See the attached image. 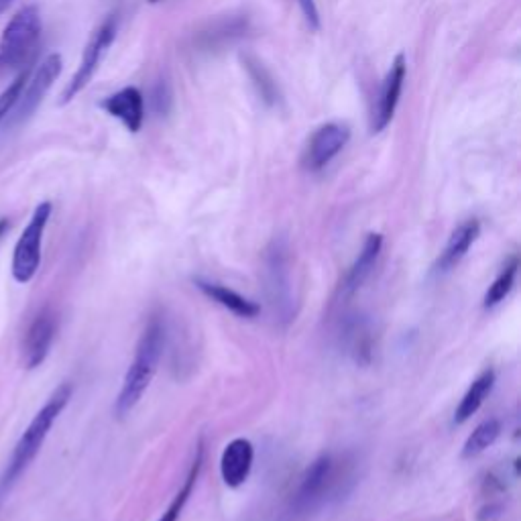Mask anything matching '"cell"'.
Here are the masks:
<instances>
[{
  "label": "cell",
  "instance_id": "obj_14",
  "mask_svg": "<svg viewBox=\"0 0 521 521\" xmlns=\"http://www.w3.org/2000/svg\"><path fill=\"white\" fill-rule=\"evenodd\" d=\"M381 249H383V235H379V233L367 235L357 261L351 265L349 273H346V277H344V281L340 285V294L344 298L357 294L359 289L365 285V281L371 277V273H373V269L377 265Z\"/></svg>",
  "mask_w": 521,
  "mask_h": 521
},
{
  "label": "cell",
  "instance_id": "obj_12",
  "mask_svg": "<svg viewBox=\"0 0 521 521\" xmlns=\"http://www.w3.org/2000/svg\"><path fill=\"white\" fill-rule=\"evenodd\" d=\"M255 460V448L247 438H235L228 442L220 458V475L226 487L239 489L247 483Z\"/></svg>",
  "mask_w": 521,
  "mask_h": 521
},
{
  "label": "cell",
  "instance_id": "obj_19",
  "mask_svg": "<svg viewBox=\"0 0 521 521\" xmlns=\"http://www.w3.org/2000/svg\"><path fill=\"white\" fill-rule=\"evenodd\" d=\"M517 271H519V259L513 255L503 265V269L499 271L495 281L489 285L487 294H485V300H483V308L485 310H493L495 306H499L511 294V289H513L515 279H517Z\"/></svg>",
  "mask_w": 521,
  "mask_h": 521
},
{
  "label": "cell",
  "instance_id": "obj_5",
  "mask_svg": "<svg viewBox=\"0 0 521 521\" xmlns=\"http://www.w3.org/2000/svg\"><path fill=\"white\" fill-rule=\"evenodd\" d=\"M53 206L51 202H41L29 224L25 226V230L21 233L17 245H15V253H13V277L19 283H29L41 263V241H43V233L45 226L51 218Z\"/></svg>",
  "mask_w": 521,
  "mask_h": 521
},
{
  "label": "cell",
  "instance_id": "obj_17",
  "mask_svg": "<svg viewBox=\"0 0 521 521\" xmlns=\"http://www.w3.org/2000/svg\"><path fill=\"white\" fill-rule=\"evenodd\" d=\"M495 385V371L493 369H485L469 387V391L465 393V397L460 399L458 408L454 412V422L456 424H465L469 422L479 410L481 405L485 403V399L489 397V393L493 391Z\"/></svg>",
  "mask_w": 521,
  "mask_h": 521
},
{
  "label": "cell",
  "instance_id": "obj_29",
  "mask_svg": "<svg viewBox=\"0 0 521 521\" xmlns=\"http://www.w3.org/2000/svg\"><path fill=\"white\" fill-rule=\"evenodd\" d=\"M7 228H9V220H7V218H0V237L5 235Z\"/></svg>",
  "mask_w": 521,
  "mask_h": 521
},
{
  "label": "cell",
  "instance_id": "obj_6",
  "mask_svg": "<svg viewBox=\"0 0 521 521\" xmlns=\"http://www.w3.org/2000/svg\"><path fill=\"white\" fill-rule=\"evenodd\" d=\"M114 37H117V15H110L108 19H104V23L92 33L84 53H82V60L80 66L76 70V74L72 76V80L68 82L60 104H68L72 102L94 78V74L98 72L106 51L110 49Z\"/></svg>",
  "mask_w": 521,
  "mask_h": 521
},
{
  "label": "cell",
  "instance_id": "obj_15",
  "mask_svg": "<svg viewBox=\"0 0 521 521\" xmlns=\"http://www.w3.org/2000/svg\"><path fill=\"white\" fill-rule=\"evenodd\" d=\"M196 287L200 289V292L210 298L212 302H216L218 306L226 308L228 312H233L235 316L239 318H247V320H253L261 314V306L245 296H241L239 292H235V289H230L222 283H216V281H206V279H194Z\"/></svg>",
  "mask_w": 521,
  "mask_h": 521
},
{
  "label": "cell",
  "instance_id": "obj_30",
  "mask_svg": "<svg viewBox=\"0 0 521 521\" xmlns=\"http://www.w3.org/2000/svg\"><path fill=\"white\" fill-rule=\"evenodd\" d=\"M149 3H151V5H157V3H161V0H149Z\"/></svg>",
  "mask_w": 521,
  "mask_h": 521
},
{
  "label": "cell",
  "instance_id": "obj_21",
  "mask_svg": "<svg viewBox=\"0 0 521 521\" xmlns=\"http://www.w3.org/2000/svg\"><path fill=\"white\" fill-rule=\"evenodd\" d=\"M247 31V19H228V21H220L216 23L210 31L202 33L200 43L204 49L210 47H218L224 43H230L233 39L241 37Z\"/></svg>",
  "mask_w": 521,
  "mask_h": 521
},
{
  "label": "cell",
  "instance_id": "obj_9",
  "mask_svg": "<svg viewBox=\"0 0 521 521\" xmlns=\"http://www.w3.org/2000/svg\"><path fill=\"white\" fill-rule=\"evenodd\" d=\"M351 141L349 127L328 123L314 131V135L308 141L306 155H304V167L308 171H320L324 169L346 145Z\"/></svg>",
  "mask_w": 521,
  "mask_h": 521
},
{
  "label": "cell",
  "instance_id": "obj_16",
  "mask_svg": "<svg viewBox=\"0 0 521 521\" xmlns=\"http://www.w3.org/2000/svg\"><path fill=\"white\" fill-rule=\"evenodd\" d=\"M342 340L349 353L359 365H369L373 359V330L363 316H349L342 328Z\"/></svg>",
  "mask_w": 521,
  "mask_h": 521
},
{
  "label": "cell",
  "instance_id": "obj_20",
  "mask_svg": "<svg viewBox=\"0 0 521 521\" xmlns=\"http://www.w3.org/2000/svg\"><path fill=\"white\" fill-rule=\"evenodd\" d=\"M501 434V422L497 418H489L485 422H481L473 434L467 438L465 446H462V458H475L481 452H485L489 446H493L497 442Z\"/></svg>",
  "mask_w": 521,
  "mask_h": 521
},
{
  "label": "cell",
  "instance_id": "obj_8",
  "mask_svg": "<svg viewBox=\"0 0 521 521\" xmlns=\"http://www.w3.org/2000/svg\"><path fill=\"white\" fill-rule=\"evenodd\" d=\"M405 74H408V64H405V55L399 53L393 60L391 70L387 72L383 84H381L377 104H375L373 114H371V133L373 135L383 133L389 127V123L393 121L395 108H397L399 98H401Z\"/></svg>",
  "mask_w": 521,
  "mask_h": 521
},
{
  "label": "cell",
  "instance_id": "obj_2",
  "mask_svg": "<svg viewBox=\"0 0 521 521\" xmlns=\"http://www.w3.org/2000/svg\"><path fill=\"white\" fill-rule=\"evenodd\" d=\"M165 349V322L161 316H151L135 351V359L125 375L123 387L119 391L117 401H114V414L117 418H125L135 410V405L143 399L145 391L149 389L159 361Z\"/></svg>",
  "mask_w": 521,
  "mask_h": 521
},
{
  "label": "cell",
  "instance_id": "obj_7",
  "mask_svg": "<svg viewBox=\"0 0 521 521\" xmlns=\"http://www.w3.org/2000/svg\"><path fill=\"white\" fill-rule=\"evenodd\" d=\"M64 70V60L60 53H49L45 60L41 62V66L37 68L35 76L27 82L21 100L17 102L15 110L5 119L9 125H17L27 121L31 114L37 110V106L43 102L45 94L49 92V88L55 84V80L62 76Z\"/></svg>",
  "mask_w": 521,
  "mask_h": 521
},
{
  "label": "cell",
  "instance_id": "obj_25",
  "mask_svg": "<svg viewBox=\"0 0 521 521\" xmlns=\"http://www.w3.org/2000/svg\"><path fill=\"white\" fill-rule=\"evenodd\" d=\"M169 104H171V92L167 88V84H159L153 92V106L159 114H165L169 110Z\"/></svg>",
  "mask_w": 521,
  "mask_h": 521
},
{
  "label": "cell",
  "instance_id": "obj_24",
  "mask_svg": "<svg viewBox=\"0 0 521 521\" xmlns=\"http://www.w3.org/2000/svg\"><path fill=\"white\" fill-rule=\"evenodd\" d=\"M298 5L302 9L304 19L310 25V29L318 31L320 29V13H318V7H316V0H298Z\"/></svg>",
  "mask_w": 521,
  "mask_h": 521
},
{
  "label": "cell",
  "instance_id": "obj_11",
  "mask_svg": "<svg viewBox=\"0 0 521 521\" xmlns=\"http://www.w3.org/2000/svg\"><path fill=\"white\" fill-rule=\"evenodd\" d=\"M57 320L51 310H43L29 326L23 340V363L27 369H37L49 355L55 338Z\"/></svg>",
  "mask_w": 521,
  "mask_h": 521
},
{
  "label": "cell",
  "instance_id": "obj_3",
  "mask_svg": "<svg viewBox=\"0 0 521 521\" xmlns=\"http://www.w3.org/2000/svg\"><path fill=\"white\" fill-rule=\"evenodd\" d=\"M72 393H74V389L70 383L60 385L45 401L43 408L37 412V416L33 418V422L29 424V428L23 432V436L19 438V442L15 446V452L11 456L5 477H3V481H0V493L9 491L15 485V481L27 471V467L35 460L49 430L53 428L57 418L62 416V412L68 408Z\"/></svg>",
  "mask_w": 521,
  "mask_h": 521
},
{
  "label": "cell",
  "instance_id": "obj_1",
  "mask_svg": "<svg viewBox=\"0 0 521 521\" xmlns=\"http://www.w3.org/2000/svg\"><path fill=\"white\" fill-rule=\"evenodd\" d=\"M355 483V460L346 454L326 452L304 471L285 515L296 521L308 517L351 491Z\"/></svg>",
  "mask_w": 521,
  "mask_h": 521
},
{
  "label": "cell",
  "instance_id": "obj_28",
  "mask_svg": "<svg viewBox=\"0 0 521 521\" xmlns=\"http://www.w3.org/2000/svg\"><path fill=\"white\" fill-rule=\"evenodd\" d=\"M11 5H13V0H0V15H3Z\"/></svg>",
  "mask_w": 521,
  "mask_h": 521
},
{
  "label": "cell",
  "instance_id": "obj_23",
  "mask_svg": "<svg viewBox=\"0 0 521 521\" xmlns=\"http://www.w3.org/2000/svg\"><path fill=\"white\" fill-rule=\"evenodd\" d=\"M245 64H247V70H249V74H251V78H253L257 90H259L261 98H263L267 104H275V100H277V86H275L273 78L267 74V70H265L259 62L251 60V57H247Z\"/></svg>",
  "mask_w": 521,
  "mask_h": 521
},
{
  "label": "cell",
  "instance_id": "obj_26",
  "mask_svg": "<svg viewBox=\"0 0 521 521\" xmlns=\"http://www.w3.org/2000/svg\"><path fill=\"white\" fill-rule=\"evenodd\" d=\"M499 515H501V505L491 503V505H485V507L479 511L477 519H479V521H493V519L499 517Z\"/></svg>",
  "mask_w": 521,
  "mask_h": 521
},
{
  "label": "cell",
  "instance_id": "obj_22",
  "mask_svg": "<svg viewBox=\"0 0 521 521\" xmlns=\"http://www.w3.org/2000/svg\"><path fill=\"white\" fill-rule=\"evenodd\" d=\"M29 76H31V64L21 68L17 78L9 84V88L3 94H0V123H3L9 117V114L15 110V106L21 100L23 90H25V86L29 82Z\"/></svg>",
  "mask_w": 521,
  "mask_h": 521
},
{
  "label": "cell",
  "instance_id": "obj_10",
  "mask_svg": "<svg viewBox=\"0 0 521 521\" xmlns=\"http://www.w3.org/2000/svg\"><path fill=\"white\" fill-rule=\"evenodd\" d=\"M100 108L119 119L129 133H139L145 121V98L139 88L127 86L100 102Z\"/></svg>",
  "mask_w": 521,
  "mask_h": 521
},
{
  "label": "cell",
  "instance_id": "obj_18",
  "mask_svg": "<svg viewBox=\"0 0 521 521\" xmlns=\"http://www.w3.org/2000/svg\"><path fill=\"white\" fill-rule=\"evenodd\" d=\"M202 465H204V446H202V442H200V444H198V450H196V456H194V460H192V467H190V471H188V475H186L184 485L180 487V491L176 493V497H173V501L169 503V507L165 509V513H163V517H161L159 521H178V519H180L182 511H184L186 503L190 501L192 491H194V487H196V483H198V477H200V473H202Z\"/></svg>",
  "mask_w": 521,
  "mask_h": 521
},
{
  "label": "cell",
  "instance_id": "obj_13",
  "mask_svg": "<svg viewBox=\"0 0 521 521\" xmlns=\"http://www.w3.org/2000/svg\"><path fill=\"white\" fill-rule=\"evenodd\" d=\"M479 235H481V222L477 218H469L462 224H458L434 265V273L436 275L450 273L462 259L467 257L469 249L475 245Z\"/></svg>",
  "mask_w": 521,
  "mask_h": 521
},
{
  "label": "cell",
  "instance_id": "obj_27",
  "mask_svg": "<svg viewBox=\"0 0 521 521\" xmlns=\"http://www.w3.org/2000/svg\"><path fill=\"white\" fill-rule=\"evenodd\" d=\"M11 70H15V68L9 64V60H7L5 55H0V76L7 74V72H11Z\"/></svg>",
  "mask_w": 521,
  "mask_h": 521
},
{
  "label": "cell",
  "instance_id": "obj_4",
  "mask_svg": "<svg viewBox=\"0 0 521 521\" xmlns=\"http://www.w3.org/2000/svg\"><path fill=\"white\" fill-rule=\"evenodd\" d=\"M41 15L37 7H23L5 27L0 37V55H5L15 70L31 64L41 37Z\"/></svg>",
  "mask_w": 521,
  "mask_h": 521
}]
</instances>
